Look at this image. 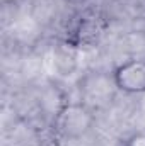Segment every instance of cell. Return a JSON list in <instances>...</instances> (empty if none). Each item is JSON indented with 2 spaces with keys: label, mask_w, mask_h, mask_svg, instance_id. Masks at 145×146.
Returning a JSON list of instances; mask_svg holds the SVG:
<instances>
[{
  "label": "cell",
  "mask_w": 145,
  "mask_h": 146,
  "mask_svg": "<svg viewBox=\"0 0 145 146\" xmlns=\"http://www.w3.org/2000/svg\"><path fill=\"white\" fill-rule=\"evenodd\" d=\"M123 146H145V131H137L130 134L123 141Z\"/></svg>",
  "instance_id": "277c9868"
},
{
  "label": "cell",
  "mask_w": 145,
  "mask_h": 146,
  "mask_svg": "<svg viewBox=\"0 0 145 146\" xmlns=\"http://www.w3.org/2000/svg\"><path fill=\"white\" fill-rule=\"evenodd\" d=\"M96 122L92 109L84 102H67L56 110L53 131L62 139H79L85 136Z\"/></svg>",
  "instance_id": "6da1fadb"
},
{
  "label": "cell",
  "mask_w": 145,
  "mask_h": 146,
  "mask_svg": "<svg viewBox=\"0 0 145 146\" xmlns=\"http://www.w3.org/2000/svg\"><path fill=\"white\" fill-rule=\"evenodd\" d=\"M97 34H101V27H97V21L96 17H89V19H82L77 26V44H89L92 42Z\"/></svg>",
  "instance_id": "3957f363"
},
{
  "label": "cell",
  "mask_w": 145,
  "mask_h": 146,
  "mask_svg": "<svg viewBox=\"0 0 145 146\" xmlns=\"http://www.w3.org/2000/svg\"><path fill=\"white\" fill-rule=\"evenodd\" d=\"M114 88L128 95L145 94V58H132L111 72Z\"/></svg>",
  "instance_id": "7a4b0ae2"
}]
</instances>
